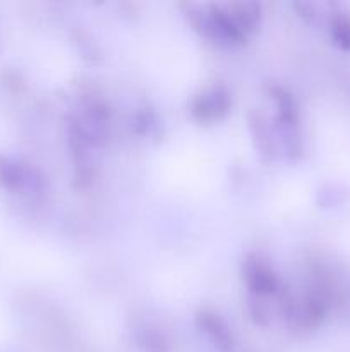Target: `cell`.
Segmentation results:
<instances>
[{"instance_id":"6da1fadb","label":"cell","mask_w":350,"mask_h":352,"mask_svg":"<svg viewBox=\"0 0 350 352\" xmlns=\"http://www.w3.org/2000/svg\"><path fill=\"white\" fill-rule=\"evenodd\" d=\"M331 38L336 47L342 50H350V17L335 16L331 21Z\"/></svg>"},{"instance_id":"7a4b0ae2","label":"cell","mask_w":350,"mask_h":352,"mask_svg":"<svg viewBox=\"0 0 350 352\" xmlns=\"http://www.w3.org/2000/svg\"><path fill=\"white\" fill-rule=\"evenodd\" d=\"M249 275L254 278V291H273L275 287V280H273V274H270L268 270H264L261 265H254L253 270H249Z\"/></svg>"}]
</instances>
